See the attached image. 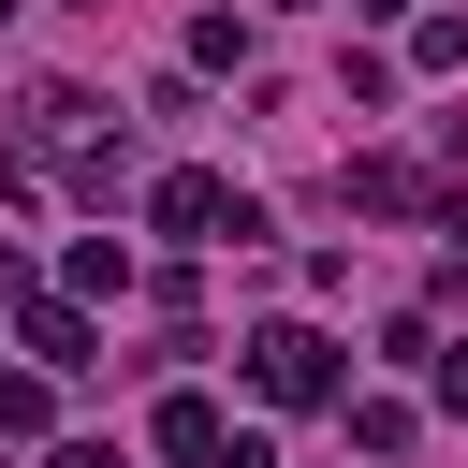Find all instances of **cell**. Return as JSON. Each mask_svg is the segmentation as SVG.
I'll return each instance as SVG.
<instances>
[{
	"instance_id": "7",
	"label": "cell",
	"mask_w": 468,
	"mask_h": 468,
	"mask_svg": "<svg viewBox=\"0 0 468 468\" xmlns=\"http://www.w3.org/2000/svg\"><path fill=\"white\" fill-rule=\"evenodd\" d=\"M58 468H117V439H58Z\"/></svg>"
},
{
	"instance_id": "4",
	"label": "cell",
	"mask_w": 468,
	"mask_h": 468,
	"mask_svg": "<svg viewBox=\"0 0 468 468\" xmlns=\"http://www.w3.org/2000/svg\"><path fill=\"white\" fill-rule=\"evenodd\" d=\"M29 351H44V366H88V307L44 292V307H29Z\"/></svg>"
},
{
	"instance_id": "1",
	"label": "cell",
	"mask_w": 468,
	"mask_h": 468,
	"mask_svg": "<svg viewBox=\"0 0 468 468\" xmlns=\"http://www.w3.org/2000/svg\"><path fill=\"white\" fill-rule=\"evenodd\" d=\"M249 380H263L278 410H307V395H336V351H322L307 322H263V336H249Z\"/></svg>"
},
{
	"instance_id": "2",
	"label": "cell",
	"mask_w": 468,
	"mask_h": 468,
	"mask_svg": "<svg viewBox=\"0 0 468 468\" xmlns=\"http://www.w3.org/2000/svg\"><path fill=\"white\" fill-rule=\"evenodd\" d=\"M146 439H161V453H190V468H205V453H219V410H205V395H161V424H146Z\"/></svg>"
},
{
	"instance_id": "3",
	"label": "cell",
	"mask_w": 468,
	"mask_h": 468,
	"mask_svg": "<svg viewBox=\"0 0 468 468\" xmlns=\"http://www.w3.org/2000/svg\"><path fill=\"white\" fill-rule=\"evenodd\" d=\"M88 117H102L88 88H44V102H29V146H88Z\"/></svg>"
},
{
	"instance_id": "8",
	"label": "cell",
	"mask_w": 468,
	"mask_h": 468,
	"mask_svg": "<svg viewBox=\"0 0 468 468\" xmlns=\"http://www.w3.org/2000/svg\"><path fill=\"white\" fill-rule=\"evenodd\" d=\"M278 15H307V0H278Z\"/></svg>"
},
{
	"instance_id": "5",
	"label": "cell",
	"mask_w": 468,
	"mask_h": 468,
	"mask_svg": "<svg viewBox=\"0 0 468 468\" xmlns=\"http://www.w3.org/2000/svg\"><path fill=\"white\" fill-rule=\"evenodd\" d=\"M424 380H439V395H453V410H468V351H424Z\"/></svg>"
},
{
	"instance_id": "9",
	"label": "cell",
	"mask_w": 468,
	"mask_h": 468,
	"mask_svg": "<svg viewBox=\"0 0 468 468\" xmlns=\"http://www.w3.org/2000/svg\"><path fill=\"white\" fill-rule=\"evenodd\" d=\"M0 15H15V0H0Z\"/></svg>"
},
{
	"instance_id": "6",
	"label": "cell",
	"mask_w": 468,
	"mask_h": 468,
	"mask_svg": "<svg viewBox=\"0 0 468 468\" xmlns=\"http://www.w3.org/2000/svg\"><path fill=\"white\" fill-rule=\"evenodd\" d=\"M205 468H278V453H263V439H219V453H205Z\"/></svg>"
}]
</instances>
